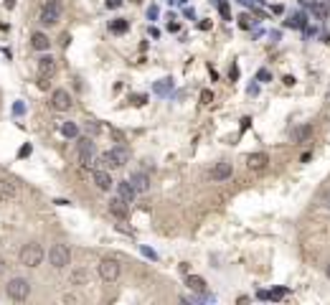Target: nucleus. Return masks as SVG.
Masks as SVG:
<instances>
[{
  "label": "nucleus",
  "mask_w": 330,
  "mask_h": 305,
  "mask_svg": "<svg viewBox=\"0 0 330 305\" xmlns=\"http://www.w3.org/2000/svg\"><path fill=\"white\" fill-rule=\"evenodd\" d=\"M18 259H20V265H23V267H38V265L43 262V247H41V244H36V242H28V244H23V247H20Z\"/></svg>",
  "instance_id": "obj_1"
},
{
  "label": "nucleus",
  "mask_w": 330,
  "mask_h": 305,
  "mask_svg": "<svg viewBox=\"0 0 330 305\" xmlns=\"http://www.w3.org/2000/svg\"><path fill=\"white\" fill-rule=\"evenodd\" d=\"M5 295H8L10 300H15V303H23V300H28V295H31V282H28L26 277H13V280L5 285Z\"/></svg>",
  "instance_id": "obj_2"
},
{
  "label": "nucleus",
  "mask_w": 330,
  "mask_h": 305,
  "mask_svg": "<svg viewBox=\"0 0 330 305\" xmlns=\"http://www.w3.org/2000/svg\"><path fill=\"white\" fill-rule=\"evenodd\" d=\"M79 165L81 168H97V150H94V140L92 138H81L79 140Z\"/></svg>",
  "instance_id": "obj_3"
},
{
  "label": "nucleus",
  "mask_w": 330,
  "mask_h": 305,
  "mask_svg": "<svg viewBox=\"0 0 330 305\" xmlns=\"http://www.w3.org/2000/svg\"><path fill=\"white\" fill-rule=\"evenodd\" d=\"M97 272H99V277H102L104 282H115V280H120V272H122L120 259H115V257H104V259L99 262Z\"/></svg>",
  "instance_id": "obj_4"
},
{
  "label": "nucleus",
  "mask_w": 330,
  "mask_h": 305,
  "mask_svg": "<svg viewBox=\"0 0 330 305\" xmlns=\"http://www.w3.org/2000/svg\"><path fill=\"white\" fill-rule=\"evenodd\" d=\"M127 160H130V152H127V148H122V145L102 152V163L107 168H122V165H127Z\"/></svg>",
  "instance_id": "obj_5"
},
{
  "label": "nucleus",
  "mask_w": 330,
  "mask_h": 305,
  "mask_svg": "<svg viewBox=\"0 0 330 305\" xmlns=\"http://www.w3.org/2000/svg\"><path fill=\"white\" fill-rule=\"evenodd\" d=\"M49 262H51V267H56V270H64L71 265V252H69V247L66 244H54L51 249H49Z\"/></svg>",
  "instance_id": "obj_6"
},
{
  "label": "nucleus",
  "mask_w": 330,
  "mask_h": 305,
  "mask_svg": "<svg viewBox=\"0 0 330 305\" xmlns=\"http://www.w3.org/2000/svg\"><path fill=\"white\" fill-rule=\"evenodd\" d=\"M59 18H61V3H59V0L43 3V8H41V13H38V20H41L43 26H56Z\"/></svg>",
  "instance_id": "obj_7"
},
{
  "label": "nucleus",
  "mask_w": 330,
  "mask_h": 305,
  "mask_svg": "<svg viewBox=\"0 0 330 305\" xmlns=\"http://www.w3.org/2000/svg\"><path fill=\"white\" fill-rule=\"evenodd\" d=\"M71 94L66 92V89H56L54 94H51V107L56 110V112H69L71 110Z\"/></svg>",
  "instance_id": "obj_8"
},
{
  "label": "nucleus",
  "mask_w": 330,
  "mask_h": 305,
  "mask_svg": "<svg viewBox=\"0 0 330 305\" xmlns=\"http://www.w3.org/2000/svg\"><path fill=\"white\" fill-rule=\"evenodd\" d=\"M267 165H269V155H267V152L259 150V152H249V155H247V168H249L252 173H262Z\"/></svg>",
  "instance_id": "obj_9"
},
{
  "label": "nucleus",
  "mask_w": 330,
  "mask_h": 305,
  "mask_svg": "<svg viewBox=\"0 0 330 305\" xmlns=\"http://www.w3.org/2000/svg\"><path fill=\"white\" fill-rule=\"evenodd\" d=\"M92 178H94V183H97L99 191H109V188L115 186L109 170H104V168H94V170H92Z\"/></svg>",
  "instance_id": "obj_10"
},
{
  "label": "nucleus",
  "mask_w": 330,
  "mask_h": 305,
  "mask_svg": "<svg viewBox=\"0 0 330 305\" xmlns=\"http://www.w3.org/2000/svg\"><path fill=\"white\" fill-rule=\"evenodd\" d=\"M208 176H211V181H226V178L234 176V165H231V163H216V165L208 170Z\"/></svg>",
  "instance_id": "obj_11"
},
{
  "label": "nucleus",
  "mask_w": 330,
  "mask_h": 305,
  "mask_svg": "<svg viewBox=\"0 0 330 305\" xmlns=\"http://www.w3.org/2000/svg\"><path fill=\"white\" fill-rule=\"evenodd\" d=\"M18 196V186L8 178H0V204H8Z\"/></svg>",
  "instance_id": "obj_12"
},
{
  "label": "nucleus",
  "mask_w": 330,
  "mask_h": 305,
  "mask_svg": "<svg viewBox=\"0 0 330 305\" xmlns=\"http://www.w3.org/2000/svg\"><path fill=\"white\" fill-rule=\"evenodd\" d=\"M56 74V59L54 56H41L38 59V76H43V79H51V76Z\"/></svg>",
  "instance_id": "obj_13"
},
{
  "label": "nucleus",
  "mask_w": 330,
  "mask_h": 305,
  "mask_svg": "<svg viewBox=\"0 0 330 305\" xmlns=\"http://www.w3.org/2000/svg\"><path fill=\"white\" fill-rule=\"evenodd\" d=\"M115 186H117V196H120L122 201H127V204L135 201L137 191H135V186H132L130 181H120V183H115Z\"/></svg>",
  "instance_id": "obj_14"
},
{
  "label": "nucleus",
  "mask_w": 330,
  "mask_h": 305,
  "mask_svg": "<svg viewBox=\"0 0 330 305\" xmlns=\"http://www.w3.org/2000/svg\"><path fill=\"white\" fill-rule=\"evenodd\" d=\"M109 214L117 216V219H125V216H127V201H122L120 196L112 199V201H109Z\"/></svg>",
  "instance_id": "obj_15"
},
{
  "label": "nucleus",
  "mask_w": 330,
  "mask_h": 305,
  "mask_svg": "<svg viewBox=\"0 0 330 305\" xmlns=\"http://www.w3.org/2000/svg\"><path fill=\"white\" fill-rule=\"evenodd\" d=\"M130 183L135 186V191H137V193H145V191L150 188V178H147L145 173H132Z\"/></svg>",
  "instance_id": "obj_16"
},
{
  "label": "nucleus",
  "mask_w": 330,
  "mask_h": 305,
  "mask_svg": "<svg viewBox=\"0 0 330 305\" xmlns=\"http://www.w3.org/2000/svg\"><path fill=\"white\" fill-rule=\"evenodd\" d=\"M31 46H33L36 51H49L51 41H49L46 33H33V36H31Z\"/></svg>",
  "instance_id": "obj_17"
},
{
  "label": "nucleus",
  "mask_w": 330,
  "mask_h": 305,
  "mask_svg": "<svg viewBox=\"0 0 330 305\" xmlns=\"http://www.w3.org/2000/svg\"><path fill=\"white\" fill-rule=\"evenodd\" d=\"M186 285H188L193 293H198V295H206V280H203V277H198V275H188Z\"/></svg>",
  "instance_id": "obj_18"
},
{
  "label": "nucleus",
  "mask_w": 330,
  "mask_h": 305,
  "mask_svg": "<svg viewBox=\"0 0 330 305\" xmlns=\"http://www.w3.org/2000/svg\"><path fill=\"white\" fill-rule=\"evenodd\" d=\"M109 31H112V33H117V36H122V33H127V31H130V20H125V18H115V20L109 23Z\"/></svg>",
  "instance_id": "obj_19"
},
{
  "label": "nucleus",
  "mask_w": 330,
  "mask_h": 305,
  "mask_svg": "<svg viewBox=\"0 0 330 305\" xmlns=\"http://www.w3.org/2000/svg\"><path fill=\"white\" fill-rule=\"evenodd\" d=\"M69 280H71V285H86L89 282V272L86 270H74Z\"/></svg>",
  "instance_id": "obj_20"
},
{
  "label": "nucleus",
  "mask_w": 330,
  "mask_h": 305,
  "mask_svg": "<svg viewBox=\"0 0 330 305\" xmlns=\"http://www.w3.org/2000/svg\"><path fill=\"white\" fill-rule=\"evenodd\" d=\"M292 135H295V140H297V143H305V140L313 135V127H310V125H302V127H297Z\"/></svg>",
  "instance_id": "obj_21"
},
{
  "label": "nucleus",
  "mask_w": 330,
  "mask_h": 305,
  "mask_svg": "<svg viewBox=\"0 0 330 305\" xmlns=\"http://www.w3.org/2000/svg\"><path fill=\"white\" fill-rule=\"evenodd\" d=\"M284 26H287V28H305V15H302V13H297V15H292Z\"/></svg>",
  "instance_id": "obj_22"
},
{
  "label": "nucleus",
  "mask_w": 330,
  "mask_h": 305,
  "mask_svg": "<svg viewBox=\"0 0 330 305\" xmlns=\"http://www.w3.org/2000/svg\"><path fill=\"white\" fill-rule=\"evenodd\" d=\"M170 89H173V79H160V81L155 84V92H158V94H168Z\"/></svg>",
  "instance_id": "obj_23"
},
{
  "label": "nucleus",
  "mask_w": 330,
  "mask_h": 305,
  "mask_svg": "<svg viewBox=\"0 0 330 305\" xmlns=\"http://www.w3.org/2000/svg\"><path fill=\"white\" fill-rule=\"evenodd\" d=\"M61 135H64V138H76V135H79V127H76L74 122H64V125H61Z\"/></svg>",
  "instance_id": "obj_24"
},
{
  "label": "nucleus",
  "mask_w": 330,
  "mask_h": 305,
  "mask_svg": "<svg viewBox=\"0 0 330 305\" xmlns=\"http://www.w3.org/2000/svg\"><path fill=\"white\" fill-rule=\"evenodd\" d=\"M318 204H320L323 209H328V211H330V188H328V191H323V193H320Z\"/></svg>",
  "instance_id": "obj_25"
},
{
  "label": "nucleus",
  "mask_w": 330,
  "mask_h": 305,
  "mask_svg": "<svg viewBox=\"0 0 330 305\" xmlns=\"http://www.w3.org/2000/svg\"><path fill=\"white\" fill-rule=\"evenodd\" d=\"M213 102V92L211 89H203L201 92V104H211Z\"/></svg>",
  "instance_id": "obj_26"
},
{
  "label": "nucleus",
  "mask_w": 330,
  "mask_h": 305,
  "mask_svg": "<svg viewBox=\"0 0 330 305\" xmlns=\"http://www.w3.org/2000/svg\"><path fill=\"white\" fill-rule=\"evenodd\" d=\"M130 102L135 107H142V104L147 102V97H145V94H135V97H130Z\"/></svg>",
  "instance_id": "obj_27"
},
{
  "label": "nucleus",
  "mask_w": 330,
  "mask_h": 305,
  "mask_svg": "<svg viewBox=\"0 0 330 305\" xmlns=\"http://www.w3.org/2000/svg\"><path fill=\"white\" fill-rule=\"evenodd\" d=\"M313 13H315V15H318V18H320V20H323V18H325V13H328V10H325V8H323V5H318V3H313Z\"/></svg>",
  "instance_id": "obj_28"
},
{
  "label": "nucleus",
  "mask_w": 330,
  "mask_h": 305,
  "mask_svg": "<svg viewBox=\"0 0 330 305\" xmlns=\"http://www.w3.org/2000/svg\"><path fill=\"white\" fill-rule=\"evenodd\" d=\"M218 10H221V15H224L226 20H231V13H229V5H226V0H221V5H218Z\"/></svg>",
  "instance_id": "obj_29"
},
{
  "label": "nucleus",
  "mask_w": 330,
  "mask_h": 305,
  "mask_svg": "<svg viewBox=\"0 0 330 305\" xmlns=\"http://www.w3.org/2000/svg\"><path fill=\"white\" fill-rule=\"evenodd\" d=\"M284 295H287V290H284V288H279V290L269 293V300H279V298H284Z\"/></svg>",
  "instance_id": "obj_30"
},
{
  "label": "nucleus",
  "mask_w": 330,
  "mask_h": 305,
  "mask_svg": "<svg viewBox=\"0 0 330 305\" xmlns=\"http://www.w3.org/2000/svg\"><path fill=\"white\" fill-rule=\"evenodd\" d=\"M13 112H15V115H23V112H26L23 102H15V104H13Z\"/></svg>",
  "instance_id": "obj_31"
},
{
  "label": "nucleus",
  "mask_w": 330,
  "mask_h": 305,
  "mask_svg": "<svg viewBox=\"0 0 330 305\" xmlns=\"http://www.w3.org/2000/svg\"><path fill=\"white\" fill-rule=\"evenodd\" d=\"M257 79H259V81H269V79H272V74H269L267 69H262V72L257 74Z\"/></svg>",
  "instance_id": "obj_32"
},
{
  "label": "nucleus",
  "mask_w": 330,
  "mask_h": 305,
  "mask_svg": "<svg viewBox=\"0 0 330 305\" xmlns=\"http://www.w3.org/2000/svg\"><path fill=\"white\" fill-rule=\"evenodd\" d=\"M142 254H145V257H150V259H158V254H155L152 249H147V247H142Z\"/></svg>",
  "instance_id": "obj_33"
},
{
  "label": "nucleus",
  "mask_w": 330,
  "mask_h": 305,
  "mask_svg": "<svg viewBox=\"0 0 330 305\" xmlns=\"http://www.w3.org/2000/svg\"><path fill=\"white\" fill-rule=\"evenodd\" d=\"M38 89H49V79H43V76H38Z\"/></svg>",
  "instance_id": "obj_34"
},
{
  "label": "nucleus",
  "mask_w": 330,
  "mask_h": 305,
  "mask_svg": "<svg viewBox=\"0 0 330 305\" xmlns=\"http://www.w3.org/2000/svg\"><path fill=\"white\" fill-rule=\"evenodd\" d=\"M120 5H122V0H107V8H112V10L120 8Z\"/></svg>",
  "instance_id": "obj_35"
},
{
  "label": "nucleus",
  "mask_w": 330,
  "mask_h": 305,
  "mask_svg": "<svg viewBox=\"0 0 330 305\" xmlns=\"http://www.w3.org/2000/svg\"><path fill=\"white\" fill-rule=\"evenodd\" d=\"M86 133H92V135H94V133H99V127H97L94 122H89V125H86Z\"/></svg>",
  "instance_id": "obj_36"
},
{
  "label": "nucleus",
  "mask_w": 330,
  "mask_h": 305,
  "mask_svg": "<svg viewBox=\"0 0 330 305\" xmlns=\"http://www.w3.org/2000/svg\"><path fill=\"white\" fill-rule=\"evenodd\" d=\"M26 155H31V145H23L20 148V158H26Z\"/></svg>",
  "instance_id": "obj_37"
},
{
  "label": "nucleus",
  "mask_w": 330,
  "mask_h": 305,
  "mask_svg": "<svg viewBox=\"0 0 330 305\" xmlns=\"http://www.w3.org/2000/svg\"><path fill=\"white\" fill-rule=\"evenodd\" d=\"M257 298H259V300H269V293H267V290H259Z\"/></svg>",
  "instance_id": "obj_38"
},
{
  "label": "nucleus",
  "mask_w": 330,
  "mask_h": 305,
  "mask_svg": "<svg viewBox=\"0 0 330 305\" xmlns=\"http://www.w3.org/2000/svg\"><path fill=\"white\" fill-rule=\"evenodd\" d=\"M198 28H201V31H208V28H211V23H208V20H201V23H198Z\"/></svg>",
  "instance_id": "obj_39"
},
{
  "label": "nucleus",
  "mask_w": 330,
  "mask_h": 305,
  "mask_svg": "<svg viewBox=\"0 0 330 305\" xmlns=\"http://www.w3.org/2000/svg\"><path fill=\"white\" fill-rule=\"evenodd\" d=\"M249 122H252V120H249V117H244V120H241V133H244V130H247V127H249Z\"/></svg>",
  "instance_id": "obj_40"
},
{
  "label": "nucleus",
  "mask_w": 330,
  "mask_h": 305,
  "mask_svg": "<svg viewBox=\"0 0 330 305\" xmlns=\"http://www.w3.org/2000/svg\"><path fill=\"white\" fill-rule=\"evenodd\" d=\"M3 272H5V259L0 257V277H3Z\"/></svg>",
  "instance_id": "obj_41"
},
{
  "label": "nucleus",
  "mask_w": 330,
  "mask_h": 305,
  "mask_svg": "<svg viewBox=\"0 0 330 305\" xmlns=\"http://www.w3.org/2000/svg\"><path fill=\"white\" fill-rule=\"evenodd\" d=\"M325 275H328V280H330V265H328V270H325Z\"/></svg>",
  "instance_id": "obj_42"
}]
</instances>
